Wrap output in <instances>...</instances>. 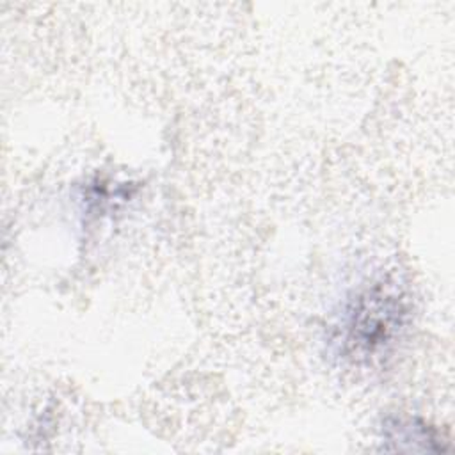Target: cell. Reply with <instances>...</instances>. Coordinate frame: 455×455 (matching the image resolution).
Returning a JSON list of instances; mask_svg holds the SVG:
<instances>
[{"mask_svg":"<svg viewBox=\"0 0 455 455\" xmlns=\"http://www.w3.org/2000/svg\"><path fill=\"white\" fill-rule=\"evenodd\" d=\"M409 320V302L391 281H375L350 297L334 325L338 354L354 363H371L387 355Z\"/></svg>","mask_w":455,"mask_h":455,"instance_id":"6da1fadb","label":"cell"},{"mask_svg":"<svg viewBox=\"0 0 455 455\" xmlns=\"http://www.w3.org/2000/svg\"><path fill=\"white\" fill-rule=\"evenodd\" d=\"M386 450L400 451H443L434 428L414 418H391L382 427Z\"/></svg>","mask_w":455,"mask_h":455,"instance_id":"7a4b0ae2","label":"cell"}]
</instances>
